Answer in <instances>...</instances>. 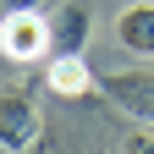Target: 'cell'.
<instances>
[{
    "label": "cell",
    "mask_w": 154,
    "mask_h": 154,
    "mask_svg": "<svg viewBox=\"0 0 154 154\" xmlns=\"http://www.w3.org/2000/svg\"><path fill=\"white\" fill-rule=\"evenodd\" d=\"M0 55L17 61V66L44 61L50 55V17H38L33 6H6V17H0Z\"/></svg>",
    "instance_id": "6da1fadb"
},
{
    "label": "cell",
    "mask_w": 154,
    "mask_h": 154,
    "mask_svg": "<svg viewBox=\"0 0 154 154\" xmlns=\"http://www.w3.org/2000/svg\"><path fill=\"white\" fill-rule=\"evenodd\" d=\"M38 132H44V121H38L33 94H22V88H0V143H6L11 154H22V149L38 143Z\"/></svg>",
    "instance_id": "7a4b0ae2"
},
{
    "label": "cell",
    "mask_w": 154,
    "mask_h": 154,
    "mask_svg": "<svg viewBox=\"0 0 154 154\" xmlns=\"http://www.w3.org/2000/svg\"><path fill=\"white\" fill-rule=\"evenodd\" d=\"M99 94L132 121H154V72H105Z\"/></svg>",
    "instance_id": "3957f363"
},
{
    "label": "cell",
    "mask_w": 154,
    "mask_h": 154,
    "mask_svg": "<svg viewBox=\"0 0 154 154\" xmlns=\"http://www.w3.org/2000/svg\"><path fill=\"white\" fill-rule=\"evenodd\" d=\"M44 88L55 94V99H83V94L99 88V77H94V66H88L83 50H77V55H50V66H44Z\"/></svg>",
    "instance_id": "277c9868"
},
{
    "label": "cell",
    "mask_w": 154,
    "mask_h": 154,
    "mask_svg": "<svg viewBox=\"0 0 154 154\" xmlns=\"http://www.w3.org/2000/svg\"><path fill=\"white\" fill-rule=\"evenodd\" d=\"M116 44L138 61H154V0H132L116 17Z\"/></svg>",
    "instance_id": "5b68a950"
},
{
    "label": "cell",
    "mask_w": 154,
    "mask_h": 154,
    "mask_svg": "<svg viewBox=\"0 0 154 154\" xmlns=\"http://www.w3.org/2000/svg\"><path fill=\"white\" fill-rule=\"evenodd\" d=\"M88 44V6L83 0H61L50 11V55H77Z\"/></svg>",
    "instance_id": "8992f818"
},
{
    "label": "cell",
    "mask_w": 154,
    "mask_h": 154,
    "mask_svg": "<svg viewBox=\"0 0 154 154\" xmlns=\"http://www.w3.org/2000/svg\"><path fill=\"white\" fill-rule=\"evenodd\" d=\"M121 154H154V132H149V121H143L138 132H127V138H121Z\"/></svg>",
    "instance_id": "52a82bcc"
},
{
    "label": "cell",
    "mask_w": 154,
    "mask_h": 154,
    "mask_svg": "<svg viewBox=\"0 0 154 154\" xmlns=\"http://www.w3.org/2000/svg\"><path fill=\"white\" fill-rule=\"evenodd\" d=\"M0 154H11V149H6V143H0Z\"/></svg>",
    "instance_id": "ba28073f"
}]
</instances>
